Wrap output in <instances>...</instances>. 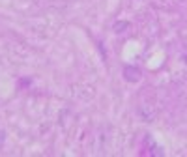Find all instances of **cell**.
<instances>
[{
    "label": "cell",
    "mask_w": 187,
    "mask_h": 157,
    "mask_svg": "<svg viewBox=\"0 0 187 157\" xmlns=\"http://www.w3.org/2000/svg\"><path fill=\"white\" fill-rule=\"evenodd\" d=\"M127 26H129V22H116V25H114V30H116V32H124Z\"/></svg>",
    "instance_id": "2"
},
{
    "label": "cell",
    "mask_w": 187,
    "mask_h": 157,
    "mask_svg": "<svg viewBox=\"0 0 187 157\" xmlns=\"http://www.w3.org/2000/svg\"><path fill=\"white\" fill-rule=\"evenodd\" d=\"M124 77L127 78L129 82H135L140 78V69L139 67H133V65H125L124 67Z\"/></svg>",
    "instance_id": "1"
}]
</instances>
